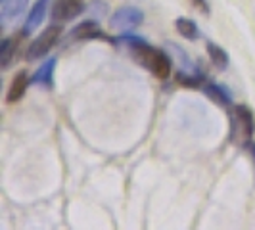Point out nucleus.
Wrapping results in <instances>:
<instances>
[{
	"instance_id": "f257e3e1",
	"label": "nucleus",
	"mask_w": 255,
	"mask_h": 230,
	"mask_svg": "<svg viewBox=\"0 0 255 230\" xmlns=\"http://www.w3.org/2000/svg\"><path fill=\"white\" fill-rule=\"evenodd\" d=\"M114 42L127 46L132 60L136 64H140L142 67H146L157 79H161V81L169 79V75H171V58H169V54H165L159 48H153L152 44L146 42V38L121 33V37L114 38Z\"/></svg>"
},
{
	"instance_id": "f03ea898",
	"label": "nucleus",
	"mask_w": 255,
	"mask_h": 230,
	"mask_svg": "<svg viewBox=\"0 0 255 230\" xmlns=\"http://www.w3.org/2000/svg\"><path fill=\"white\" fill-rule=\"evenodd\" d=\"M255 134V115L254 112L244 106L236 104L230 108V140L248 148Z\"/></svg>"
},
{
	"instance_id": "7ed1b4c3",
	"label": "nucleus",
	"mask_w": 255,
	"mask_h": 230,
	"mask_svg": "<svg viewBox=\"0 0 255 230\" xmlns=\"http://www.w3.org/2000/svg\"><path fill=\"white\" fill-rule=\"evenodd\" d=\"M62 38V25H48L40 35L31 40L29 50H27V60H38L44 58L48 52L58 44V40Z\"/></svg>"
},
{
	"instance_id": "20e7f679",
	"label": "nucleus",
	"mask_w": 255,
	"mask_h": 230,
	"mask_svg": "<svg viewBox=\"0 0 255 230\" xmlns=\"http://www.w3.org/2000/svg\"><path fill=\"white\" fill-rule=\"evenodd\" d=\"M142 21H144L142 10L134 8V6H123V8L115 10L114 15L110 17V27L119 33H128V31L136 29Z\"/></svg>"
},
{
	"instance_id": "39448f33",
	"label": "nucleus",
	"mask_w": 255,
	"mask_h": 230,
	"mask_svg": "<svg viewBox=\"0 0 255 230\" xmlns=\"http://www.w3.org/2000/svg\"><path fill=\"white\" fill-rule=\"evenodd\" d=\"M85 10V0H54L52 19L54 21H71Z\"/></svg>"
},
{
	"instance_id": "423d86ee",
	"label": "nucleus",
	"mask_w": 255,
	"mask_h": 230,
	"mask_svg": "<svg viewBox=\"0 0 255 230\" xmlns=\"http://www.w3.org/2000/svg\"><path fill=\"white\" fill-rule=\"evenodd\" d=\"M94 38H102V40H108V42H114V38H110L104 33L100 25H98V19H94V17L79 23L69 33V40H94Z\"/></svg>"
},
{
	"instance_id": "0eeeda50",
	"label": "nucleus",
	"mask_w": 255,
	"mask_h": 230,
	"mask_svg": "<svg viewBox=\"0 0 255 230\" xmlns=\"http://www.w3.org/2000/svg\"><path fill=\"white\" fill-rule=\"evenodd\" d=\"M48 6H50V0H37V2L31 6L29 15H27L25 23H23V31H21L25 37H29V35H31V33H33V31H35L42 21H44Z\"/></svg>"
},
{
	"instance_id": "6e6552de",
	"label": "nucleus",
	"mask_w": 255,
	"mask_h": 230,
	"mask_svg": "<svg viewBox=\"0 0 255 230\" xmlns=\"http://www.w3.org/2000/svg\"><path fill=\"white\" fill-rule=\"evenodd\" d=\"M29 0H2L0 4V21L2 25H8L10 21L17 19L27 10Z\"/></svg>"
},
{
	"instance_id": "1a4fd4ad",
	"label": "nucleus",
	"mask_w": 255,
	"mask_h": 230,
	"mask_svg": "<svg viewBox=\"0 0 255 230\" xmlns=\"http://www.w3.org/2000/svg\"><path fill=\"white\" fill-rule=\"evenodd\" d=\"M29 85H31V77L27 75V71H19L10 83V89H8V94H6V104L19 102L23 98V94L27 92Z\"/></svg>"
},
{
	"instance_id": "9d476101",
	"label": "nucleus",
	"mask_w": 255,
	"mask_h": 230,
	"mask_svg": "<svg viewBox=\"0 0 255 230\" xmlns=\"http://www.w3.org/2000/svg\"><path fill=\"white\" fill-rule=\"evenodd\" d=\"M56 65H58V58H48V60L33 73L31 85H40V87L50 89L52 85H54V71H56Z\"/></svg>"
},
{
	"instance_id": "9b49d317",
	"label": "nucleus",
	"mask_w": 255,
	"mask_h": 230,
	"mask_svg": "<svg viewBox=\"0 0 255 230\" xmlns=\"http://www.w3.org/2000/svg\"><path fill=\"white\" fill-rule=\"evenodd\" d=\"M21 37H25L23 33L17 35V37H8L2 40L0 44V67L2 69H8L12 60L15 58V52L19 48V42H21Z\"/></svg>"
},
{
	"instance_id": "f8f14e48",
	"label": "nucleus",
	"mask_w": 255,
	"mask_h": 230,
	"mask_svg": "<svg viewBox=\"0 0 255 230\" xmlns=\"http://www.w3.org/2000/svg\"><path fill=\"white\" fill-rule=\"evenodd\" d=\"M202 90L205 92V96H209L213 102H217L219 106L223 108H232V96L230 92L223 85H217V83H205Z\"/></svg>"
},
{
	"instance_id": "ddd939ff",
	"label": "nucleus",
	"mask_w": 255,
	"mask_h": 230,
	"mask_svg": "<svg viewBox=\"0 0 255 230\" xmlns=\"http://www.w3.org/2000/svg\"><path fill=\"white\" fill-rule=\"evenodd\" d=\"M175 81L179 83L180 87H186V89H202L207 83L202 69H198V71H182V69H179L177 75H175Z\"/></svg>"
},
{
	"instance_id": "4468645a",
	"label": "nucleus",
	"mask_w": 255,
	"mask_h": 230,
	"mask_svg": "<svg viewBox=\"0 0 255 230\" xmlns=\"http://www.w3.org/2000/svg\"><path fill=\"white\" fill-rule=\"evenodd\" d=\"M175 29H177L180 37L186 38V40H198L200 38V29L196 25V21L190 17H177Z\"/></svg>"
},
{
	"instance_id": "2eb2a0df",
	"label": "nucleus",
	"mask_w": 255,
	"mask_h": 230,
	"mask_svg": "<svg viewBox=\"0 0 255 230\" xmlns=\"http://www.w3.org/2000/svg\"><path fill=\"white\" fill-rule=\"evenodd\" d=\"M207 56L211 60V64L215 65V69L219 71H225L229 67V54L225 52V48H221L215 42H207Z\"/></svg>"
},
{
	"instance_id": "dca6fc26",
	"label": "nucleus",
	"mask_w": 255,
	"mask_h": 230,
	"mask_svg": "<svg viewBox=\"0 0 255 230\" xmlns=\"http://www.w3.org/2000/svg\"><path fill=\"white\" fill-rule=\"evenodd\" d=\"M90 13H92L94 19H102V17L108 15V4H106V2H100V0H94V2L90 4Z\"/></svg>"
},
{
	"instance_id": "f3484780",
	"label": "nucleus",
	"mask_w": 255,
	"mask_h": 230,
	"mask_svg": "<svg viewBox=\"0 0 255 230\" xmlns=\"http://www.w3.org/2000/svg\"><path fill=\"white\" fill-rule=\"evenodd\" d=\"M194 8H198L202 13H205V15H209V2L207 0H188Z\"/></svg>"
},
{
	"instance_id": "a211bd4d",
	"label": "nucleus",
	"mask_w": 255,
	"mask_h": 230,
	"mask_svg": "<svg viewBox=\"0 0 255 230\" xmlns=\"http://www.w3.org/2000/svg\"><path fill=\"white\" fill-rule=\"evenodd\" d=\"M252 157H254V163H255V144H252Z\"/></svg>"
}]
</instances>
